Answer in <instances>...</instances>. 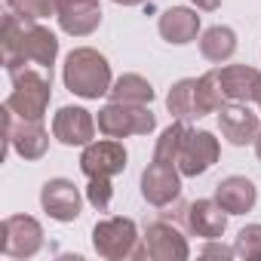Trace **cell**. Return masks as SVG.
Returning <instances> with one entry per match:
<instances>
[{
  "label": "cell",
  "mask_w": 261,
  "mask_h": 261,
  "mask_svg": "<svg viewBox=\"0 0 261 261\" xmlns=\"http://www.w3.org/2000/svg\"><path fill=\"white\" fill-rule=\"evenodd\" d=\"M0 49H4L7 74L28 68V65L53 71L56 56H59V37L49 28H43L37 19H22L13 10H7L4 25H0Z\"/></svg>",
  "instance_id": "obj_1"
},
{
  "label": "cell",
  "mask_w": 261,
  "mask_h": 261,
  "mask_svg": "<svg viewBox=\"0 0 261 261\" xmlns=\"http://www.w3.org/2000/svg\"><path fill=\"white\" fill-rule=\"evenodd\" d=\"M62 80H65V89L80 95V98H101L111 92L114 86V77H111V65L108 59L92 49V46H77L65 56V65H62Z\"/></svg>",
  "instance_id": "obj_2"
},
{
  "label": "cell",
  "mask_w": 261,
  "mask_h": 261,
  "mask_svg": "<svg viewBox=\"0 0 261 261\" xmlns=\"http://www.w3.org/2000/svg\"><path fill=\"white\" fill-rule=\"evenodd\" d=\"M10 80H13V92L4 101V108H10L22 120H43L49 98H53V71L28 65V68L13 71Z\"/></svg>",
  "instance_id": "obj_3"
},
{
  "label": "cell",
  "mask_w": 261,
  "mask_h": 261,
  "mask_svg": "<svg viewBox=\"0 0 261 261\" xmlns=\"http://www.w3.org/2000/svg\"><path fill=\"white\" fill-rule=\"evenodd\" d=\"M92 249L108 258V261H123V258H148L145 240L139 237V227L133 218H101L92 227Z\"/></svg>",
  "instance_id": "obj_4"
},
{
  "label": "cell",
  "mask_w": 261,
  "mask_h": 261,
  "mask_svg": "<svg viewBox=\"0 0 261 261\" xmlns=\"http://www.w3.org/2000/svg\"><path fill=\"white\" fill-rule=\"evenodd\" d=\"M98 133L108 139H129V136H151L157 129V114L148 105H126V101H108L98 117Z\"/></svg>",
  "instance_id": "obj_5"
},
{
  "label": "cell",
  "mask_w": 261,
  "mask_h": 261,
  "mask_svg": "<svg viewBox=\"0 0 261 261\" xmlns=\"http://www.w3.org/2000/svg\"><path fill=\"white\" fill-rule=\"evenodd\" d=\"M43 249V227L31 215H10L0 224V252L7 258H34Z\"/></svg>",
  "instance_id": "obj_6"
},
{
  "label": "cell",
  "mask_w": 261,
  "mask_h": 261,
  "mask_svg": "<svg viewBox=\"0 0 261 261\" xmlns=\"http://www.w3.org/2000/svg\"><path fill=\"white\" fill-rule=\"evenodd\" d=\"M7 123V148L16 151L22 160H40L49 151V133L43 129V120H22L10 108H4Z\"/></svg>",
  "instance_id": "obj_7"
},
{
  "label": "cell",
  "mask_w": 261,
  "mask_h": 261,
  "mask_svg": "<svg viewBox=\"0 0 261 261\" xmlns=\"http://www.w3.org/2000/svg\"><path fill=\"white\" fill-rule=\"evenodd\" d=\"M221 157V145L212 133L206 129H188V136L181 142V151H178V172L188 175V178H197L203 172H209Z\"/></svg>",
  "instance_id": "obj_8"
},
{
  "label": "cell",
  "mask_w": 261,
  "mask_h": 261,
  "mask_svg": "<svg viewBox=\"0 0 261 261\" xmlns=\"http://www.w3.org/2000/svg\"><path fill=\"white\" fill-rule=\"evenodd\" d=\"M126 160H129V154H126L123 142L105 136L101 142L92 139V142L83 148V154H80V169H83L86 178H114V175H120V172L126 169Z\"/></svg>",
  "instance_id": "obj_9"
},
{
  "label": "cell",
  "mask_w": 261,
  "mask_h": 261,
  "mask_svg": "<svg viewBox=\"0 0 261 261\" xmlns=\"http://www.w3.org/2000/svg\"><path fill=\"white\" fill-rule=\"evenodd\" d=\"M142 197H145V203H151L157 209H166L175 200H181V172H178V166L157 163V160L151 166H145V172H142Z\"/></svg>",
  "instance_id": "obj_10"
},
{
  "label": "cell",
  "mask_w": 261,
  "mask_h": 261,
  "mask_svg": "<svg viewBox=\"0 0 261 261\" xmlns=\"http://www.w3.org/2000/svg\"><path fill=\"white\" fill-rule=\"evenodd\" d=\"M142 240H145L148 258H154V261H185V258L191 255V246H188L185 233H181L178 224L169 221V218L151 221Z\"/></svg>",
  "instance_id": "obj_11"
},
{
  "label": "cell",
  "mask_w": 261,
  "mask_h": 261,
  "mask_svg": "<svg viewBox=\"0 0 261 261\" xmlns=\"http://www.w3.org/2000/svg\"><path fill=\"white\" fill-rule=\"evenodd\" d=\"M218 129L230 145L246 148V145H255V139L261 136V117L252 114L249 105L243 101H224L218 108Z\"/></svg>",
  "instance_id": "obj_12"
},
{
  "label": "cell",
  "mask_w": 261,
  "mask_h": 261,
  "mask_svg": "<svg viewBox=\"0 0 261 261\" xmlns=\"http://www.w3.org/2000/svg\"><path fill=\"white\" fill-rule=\"evenodd\" d=\"M40 206L43 212L53 218V221H77L80 218V209H83V194L74 181L68 178H49L43 188H40Z\"/></svg>",
  "instance_id": "obj_13"
},
{
  "label": "cell",
  "mask_w": 261,
  "mask_h": 261,
  "mask_svg": "<svg viewBox=\"0 0 261 261\" xmlns=\"http://www.w3.org/2000/svg\"><path fill=\"white\" fill-rule=\"evenodd\" d=\"M95 129H98L95 117L77 105H65L53 117V136L68 148H86L95 139Z\"/></svg>",
  "instance_id": "obj_14"
},
{
  "label": "cell",
  "mask_w": 261,
  "mask_h": 261,
  "mask_svg": "<svg viewBox=\"0 0 261 261\" xmlns=\"http://www.w3.org/2000/svg\"><path fill=\"white\" fill-rule=\"evenodd\" d=\"M227 218L230 212L221 209V203L212 197V200H194L185 206V230L194 233V237H203V240H221L224 230H227Z\"/></svg>",
  "instance_id": "obj_15"
},
{
  "label": "cell",
  "mask_w": 261,
  "mask_h": 261,
  "mask_svg": "<svg viewBox=\"0 0 261 261\" xmlns=\"http://www.w3.org/2000/svg\"><path fill=\"white\" fill-rule=\"evenodd\" d=\"M59 28L71 37H89L101 25V0H59Z\"/></svg>",
  "instance_id": "obj_16"
},
{
  "label": "cell",
  "mask_w": 261,
  "mask_h": 261,
  "mask_svg": "<svg viewBox=\"0 0 261 261\" xmlns=\"http://www.w3.org/2000/svg\"><path fill=\"white\" fill-rule=\"evenodd\" d=\"M218 80H221V92L227 101H258L261 95V71L252 65H224L218 68Z\"/></svg>",
  "instance_id": "obj_17"
},
{
  "label": "cell",
  "mask_w": 261,
  "mask_h": 261,
  "mask_svg": "<svg viewBox=\"0 0 261 261\" xmlns=\"http://www.w3.org/2000/svg\"><path fill=\"white\" fill-rule=\"evenodd\" d=\"M157 31L166 43L172 46H188L197 40L200 34V16L197 10H188V7H169L160 13L157 19Z\"/></svg>",
  "instance_id": "obj_18"
},
{
  "label": "cell",
  "mask_w": 261,
  "mask_h": 261,
  "mask_svg": "<svg viewBox=\"0 0 261 261\" xmlns=\"http://www.w3.org/2000/svg\"><path fill=\"white\" fill-rule=\"evenodd\" d=\"M166 111L172 114V120H200L206 117L203 98H200V77H185L178 83H172L169 95H166Z\"/></svg>",
  "instance_id": "obj_19"
},
{
  "label": "cell",
  "mask_w": 261,
  "mask_h": 261,
  "mask_svg": "<svg viewBox=\"0 0 261 261\" xmlns=\"http://www.w3.org/2000/svg\"><path fill=\"white\" fill-rule=\"evenodd\" d=\"M215 200L221 203L224 212L230 215H246L255 209V200H258V191L255 185L246 178V175H227L215 185Z\"/></svg>",
  "instance_id": "obj_20"
},
{
  "label": "cell",
  "mask_w": 261,
  "mask_h": 261,
  "mask_svg": "<svg viewBox=\"0 0 261 261\" xmlns=\"http://www.w3.org/2000/svg\"><path fill=\"white\" fill-rule=\"evenodd\" d=\"M233 53H237V34H233V28H227V25H212V28L203 31V37H200V56H203L206 62L221 65V62H227Z\"/></svg>",
  "instance_id": "obj_21"
},
{
  "label": "cell",
  "mask_w": 261,
  "mask_h": 261,
  "mask_svg": "<svg viewBox=\"0 0 261 261\" xmlns=\"http://www.w3.org/2000/svg\"><path fill=\"white\" fill-rule=\"evenodd\" d=\"M111 101H126V105H151L154 101V86L142 74H120L111 86Z\"/></svg>",
  "instance_id": "obj_22"
},
{
  "label": "cell",
  "mask_w": 261,
  "mask_h": 261,
  "mask_svg": "<svg viewBox=\"0 0 261 261\" xmlns=\"http://www.w3.org/2000/svg\"><path fill=\"white\" fill-rule=\"evenodd\" d=\"M185 136H188V123L185 120H172L163 133H160V139H157V148H154V160L157 163H178V151H181V142H185Z\"/></svg>",
  "instance_id": "obj_23"
},
{
  "label": "cell",
  "mask_w": 261,
  "mask_h": 261,
  "mask_svg": "<svg viewBox=\"0 0 261 261\" xmlns=\"http://www.w3.org/2000/svg\"><path fill=\"white\" fill-rule=\"evenodd\" d=\"M233 252H237V258L261 261V224H246L233 240Z\"/></svg>",
  "instance_id": "obj_24"
},
{
  "label": "cell",
  "mask_w": 261,
  "mask_h": 261,
  "mask_svg": "<svg viewBox=\"0 0 261 261\" xmlns=\"http://www.w3.org/2000/svg\"><path fill=\"white\" fill-rule=\"evenodd\" d=\"M7 7L22 19H49L59 13V0H7Z\"/></svg>",
  "instance_id": "obj_25"
},
{
  "label": "cell",
  "mask_w": 261,
  "mask_h": 261,
  "mask_svg": "<svg viewBox=\"0 0 261 261\" xmlns=\"http://www.w3.org/2000/svg\"><path fill=\"white\" fill-rule=\"evenodd\" d=\"M200 98H203L206 114H218V108L227 101V98H224V92H221L218 68H212V71H206V74L200 77Z\"/></svg>",
  "instance_id": "obj_26"
},
{
  "label": "cell",
  "mask_w": 261,
  "mask_h": 261,
  "mask_svg": "<svg viewBox=\"0 0 261 261\" xmlns=\"http://www.w3.org/2000/svg\"><path fill=\"white\" fill-rule=\"evenodd\" d=\"M111 197H114V188H111V178H89L86 185V200L92 209L105 212L111 206Z\"/></svg>",
  "instance_id": "obj_27"
},
{
  "label": "cell",
  "mask_w": 261,
  "mask_h": 261,
  "mask_svg": "<svg viewBox=\"0 0 261 261\" xmlns=\"http://www.w3.org/2000/svg\"><path fill=\"white\" fill-rule=\"evenodd\" d=\"M200 255H206V258H233L237 252H233V246H224L218 240H206V246L200 249Z\"/></svg>",
  "instance_id": "obj_28"
},
{
  "label": "cell",
  "mask_w": 261,
  "mask_h": 261,
  "mask_svg": "<svg viewBox=\"0 0 261 261\" xmlns=\"http://www.w3.org/2000/svg\"><path fill=\"white\" fill-rule=\"evenodd\" d=\"M191 4H194L197 10H206V13H215V10L221 7V0H191Z\"/></svg>",
  "instance_id": "obj_29"
},
{
  "label": "cell",
  "mask_w": 261,
  "mask_h": 261,
  "mask_svg": "<svg viewBox=\"0 0 261 261\" xmlns=\"http://www.w3.org/2000/svg\"><path fill=\"white\" fill-rule=\"evenodd\" d=\"M114 4H117V7H142L145 0H114Z\"/></svg>",
  "instance_id": "obj_30"
},
{
  "label": "cell",
  "mask_w": 261,
  "mask_h": 261,
  "mask_svg": "<svg viewBox=\"0 0 261 261\" xmlns=\"http://www.w3.org/2000/svg\"><path fill=\"white\" fill-rule=\"evenodd\" d=\"M255 154H258V160H261V136L255 139Z\"/></svg>",
  "instance_id": "obj_31"
},
{
  "label": "cell",
  "mask_w": 261,
  "mask_h": 261,
  "mask_svg": "<svg viewBox=\"0 0 261 261\" xmlns=\"http://www.w3.org/2000/svg\"><path fill=\"white\" fill-rule=\"evenodd\" d=\"M258 105H261V95H258Z\"/></svg>",
  "instance_id": "obj_32"
}]
</instances>
